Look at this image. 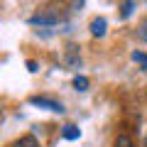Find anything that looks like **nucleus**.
Listing matches in <instances>:
<instances>
[{
	"instance_id": "7",
	"label": "nucleus",
	"mask_w": 147,
	"mask_h": 147,
	"mask_svg": "<svg viewBox=\"0 0 147 147\" xmlns=\"http://www.w3.org/2000/svg\"><path fill=\"white\" fill-rule=\"evenodd\" d=\"M74 86H76V91H86L88 88V79L86 76H76L74 79Z\"/></svg>"
},
{
	"instance_id": "2",
	"label": "nucleus",
	"mask_w": 147,
	"mask_h": 147,
	"mask_svg": "<svg viewBox=\"0 0 147 147\" xmlns=\"http://www.w3.org/2000/svg\"><path fill=\"white\" fill-rule=\"evenodd\" d=\"M105 27H108L105 17H96V20L91 22V34H93V37H103L105 34Z\"/></svg>"
},
{
	"instance_id": "3",
	"label": "nucleus",
	"mask_w": 147,
	"mask_h": 147,
	"mask_svg": "<svg viewBox=\"0 0 147 147\" xmlns=\"http://www.w3.org/2000/svg\"><path fill=\"white\" fill-rule=\"evenodd\" d=\"M61 135L66 137V140H79V135H81V130L76 125H64V130H61Z\"/></svg>"
},
{
	"instance_id": "8",
	"label": "nucleus",
	"mask_w": 147,
	"mask_h": 147,
	"mask_svg": "<svg viewBox=\"0 0 147 147\" xmlns=\"http://www.w3.org/2000/svg\"><path fill=\"white\" fill-rule=\"evenodd\" d=\"M132 7H135V3H123V5H120V15L127 17V15L132 12Z\"/></svg>"
},
{
	"instance_id": "1",
	"label": "nucleus",
	"mask_w": 147,
	"mask_h": 147,
	"mask_svg": "<svg viewBox=\"0 0 147 147\" xmlns=\"http://www.w3.org/2000/svg\"><path fill=\"white\" fill-rule=\"evenodd\" d=\"M32 103L34 105H44V108H49V110H54V113H61V103H57V100H49V98H39V96H37V98H32Z\"/></svg>"
},
{
	"instance_id": "5",
	"label": "nucleus",
	"mask_w": 147,
	"mask_h": 147,
	"mask_svg": "<svg viewBox=\"0 0 147 147\" xmlns=\"http://www.w3.org/2000/svg\"><path fill=\"white\" fill-rule=\"evenodd\" d=\"M132 59L137 64H142V71H147V54L145 52H132Z\"/></svg>"
},
{
	"instance_id": "4",
	"label": "nucleus",
	"mask_w": 147,
	"mask_h": 147,
	"mask_svg": "<svg viewBox=\"0 0 147 147\" xmlns=\"http://www.w3.org/2000/svg\"><path fill=\"white\" fill-rule=\"evenodd\" d=\"M12 147H39V142H37L32 135H25V137H20V140H17Z\"/></svg>"
},
{
	"instance_id": "6",
	"label": "nucleus",
	"mask_w": 147,
	"mask_h": 147,
	"mask_svg": "<svg viewBox=\"0 0 147 147\" xmlns=\"http://www.w3.org/2000/svg\"><path fill=\"white\" fill-rule=\"evenodd\" d=\"M115 147H135V142H132L127 135H118V140H115Z\"/></svg>"
},
{
	"instance_id": "9",
	"label": "nucleus",
	"mask_w": 147,
	"mask_h": 147,
	"mask_svg": "<svg viewBox=\"0 0 147 147\" xmlns=\"http://www.w3.org/2000/svg\"><path fill=\"white\" fill-rule=\"evenodd\" d=\"M145 145H147V140H145Z\"/></svg>"
}]
</instances>
